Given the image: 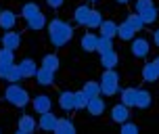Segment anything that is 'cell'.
<instances>
[{"label":"cell","instance_id":"7","mask_svg":"<svg viewBox=\"0 0 159 134\" xmlns=\"http://www.w3.org/2000/svg\"><path fill=\"white\" fill-rule=\"evenodd\" d=\"M130 119V107L124 105V103H117V105H113L111 107V122L115 124H124Z\"/></svg>","mask_w":159,"mask_h":134},{"label":"cell","instance_id":"23","mask_svg":"<svg viewBox=\"0 0 159 134\" xmlns=\"http://www.w3.org/2000/svg\"><path fill=\"white\" fill-rule=\"evenodd\" d=\"M117 61H119V57H117L115 50H109V53L101 55V65H103V69H115Z\"/></svg>","mask_w":159,"mask_h":134},{"label":"cell","instance_id":"13","mask_svg":"<svg viewBox=\"0 0 159 134\" xmlns=\"http://www.w3.org/2000/svg\"><path fill=\"white\" fill-rule=\"evenodd\" d=\"M15 23H17V15L13 11H8V8H2L0 11V30L8 32V30L15 27Z\"/></svg>","mask_w":159,"mask_h":134},{"label":"cell","instance_id":"12","mask_svg":"<svg viewBox=\"0 0 159 134\" xmlns=\"http://www.w3.org/2000/svg\"><path fill=\"white\" fill-rule=\"evenodd\" d=\"M136 30L132 27V25L128 23V21H121V23H117V38L124 40V42H132V40L136 38Z\"/></svg>","mask_w":159,"mask_h":134},{"label":"cell","instance_id":"37","mask_svg":"<svg viewBox=\"0 0 159 134\" xmlns=\"http://www.w3.org/2000/svg\"><path fill=\"white\" fill-rule=\"evenodd\" d=\"M13 65H15V63H13ZM13 65H2V63H0V80H4V82H7L8 71H11V67H13Z\"/></svg>","mask_w":159,"mask_h":134},{"label":"cell","instance_id":"19","mask_svg":"<svg viewBox=\"0 0 159 134\" xmlns=\"http://www.w3.org/2000/svg\"><path fill=\"white\" fill-rule=\"evenodd\" d=\"M140 76H143V80L147 82V84H155V82L159 80V73H157V69H155V65H153L151 61L143 65V71H140Z\"/></svg>","mask_w":159,"mask_h":134},{"label":"cell","instance_id":"24","mask_svg":"<svg viewBox=\"0 0 159 134\" xmlns=\"http://www.w3.org/2000/svg\"><path fill=\"white\" fill-rule=\"evenodd\" d=\"M40 65L57 73V71H59V65H61V61H59V57H57L55 53H48V55L42 57V63H40Z\"/></svg>","mask_w":159,"mask_h":134},{"label":"cell","instance_id":"27","mask_svg":"<svg viewBox=\"0 0 159 134\" xmlns=\"http://www.w3.org/2000/svg\"><path fill=\"white\" fill-rule=\"evenodd\" d=\"M138 15L143 17V21L147 25H151V23H155V21H157L159 19V8L155 7V4H153V7H149V8H144L143 13H138Z\"/></svg>","mask_w":159,"mask_h":134},{"label":"cell","instance_id":"35","mask_svg":"<svg viewBox=\"0 0 159 134\" xmlns=\"http://www.w3.org/2000/svg\"><path fill=\"white\" fill-rule=\"evenodd\" d=\"M88 101L90 99L84 95V90H75V109H86Z\"/></svg>","mask_w":159,"mask_h":134},{"label":"cell","instance_id":"36","mask_svg":"<svg viewBox=\"0 0 159 134\" xmlns=\"http://www.w3.org/2000/svg\"><path fill=\"white\" fill-rule=\"evenodd\" d=\"M153 7V0H134V11L136 13H143L144 8Z\"/></svg>","mask_w":159,"mask_h":134},{"label":"cell","instance_id":"1","mask_svg":"<svg viewBox=\"0 0 159 134\" xmlns=\"http://www.w3.org/2000/svg\"><path fill=\"white\" fill-rule=\"evenodd\" d=\"M46 30H48V40H50V44L55 48L65 46V44L73 38V27L67 23V21H63V19H52V21H48Z\"/></svg>","mask_w":159,"mask_h":134},{"label":"cell","instance_id":"14","mask_svg":"<svg viewBox=\"0 0 159 134\" xmlns=\"http://www.w3.org/2000/svg\"><path fill=\"white\" fill-rule=\"evenodd\" d=\"M59 107L63 111H73L75 109V92L63 90V92L59 95Z\"/></svg>","mask_w":159,"mask_h":134},{"label":"cell","instance_id":"22","mask_svg":"<svg viewBox=\"0 0 159 134\" xmlns=\"http://www.w3.org/2000/svg\"><path fill=\"white\" fill-rule=\"evenodd\" d=\"M55 132L57 134H73L75 132V124L69 118H59V124H57Z\"/></svg>","mask_w":159,"mask_h":134},{"label":"cell","instance_id":"4","mask_svg":"<svg viewBox=\"0 0 159 134\" xmlns=\"http://www.w3.org/2000/svg\"><path fill=\"white\" fill-rule=\"evenodd\" d=\"M130 53H132L136 59H147L149 53H151V42L147 38H143V36H138V38H134L130 42Z\"/></svg>","mask_w":159,"mask_h":134},{"label":"cell","instance_id":"3","mask_svg":"<svg viewBox=\"0 0 159 134\" xmlns=\"http://www.w3.org/2000/svg\"><path fill=\"white\" fill-rule=\"evenodd\" d=\"M98 82H101V95L113 96L119 92V76L115 69H103V76Z\"/></svg>","mask_w":159,"mask_h":134},{"label":"cell","instance_id":"2","mask_svg":"<svg viewBox=\"0 0 159 134\" xmlns=\"http://www.w3.org/2000/svg\"><path fill=\"white\" fill-rule=\"evenodd\" d=\"M4 101H7L8 105L17 107V109H23L25 105L32 103V99H30L27 90H25L21 84H8V86L4 88Z\"/></svg>","mask_w":159,"mask_h":134},{"label":"cell","instance_id":"33","mask_svg":"<svg viewBox=\"0 0 159 134\" xmlns=\"http://www.w3.org/2000/svg\"><path fill=\"white\" fill-rule=\"evenodd\" d=\"M119 132L121 134H138L140 132V126L128 119V122H124V124H119Z\"/></svg>","mask_w":159,"mask_h":134},{"label":"cell","instance_id":"42","mask_svg":"<svg viewBox=\"0 0 159 134\" xmlns=\"http://www.w3.org/2000/svg\"><path fill=\"white\" fill-rule=\"evenodd\" d=\"M88 2H96V0H88Z\"/></svg>","mask_w":159,"mask_h":134},{"label":"cell","instance_id":"20","mask_svg":"<svg viewBox=\"0 0 159 134\" xmlns=\"http://www.w3.org/2000/svg\"><path fill=\"white\" fill-rule=\"evenodd\" d=\"M153 103V96L149 90L144 88H138V95H136V109H149Z\"/></svg>","mask_w":159,"mask_h":134},{"label":"cell","instance_id":"16","mask_svg":"<svg viewBox=\"0 0 159 134\" xmlns=\"http://www.w3.org/2000/svg\"><path fill=\"white\" fill-rule=\"evenodd\" d=\"M25 23H27V30H32V32H42V30L48 25L46 23V15H44L42 11H40V13H36L32 19H27Z\"/></svg>","mask_w":159,"mask_h":134},{"label":"cell","instance_id":"28","mask_svg":"<svg viewBox=\"0 0 159 134\" xmlns=\"http://www.w3.org/2000/svg\"><path fill=\"white\" fill-rule=\"evenodd\" d=\"M101 23H103V15H101V11L92 8V13H90V17H88V21H86V27H88V30H98Z\"/></svg>","mask_w":159,"mask_h":134},{"label":"cell","instance_id":"15","mask_svg":"<svg viewBox=\"0 0 159 134\" xmlns=\"http://www.w3.org/2000/svg\"><path fill=\"white\" fill-rule=\"evenodd\" d=\"M90 13H92V7L90 4H80L73 11V21L78 25H84L86 27V21H88V17H90Z\"/></svg>","mask_w":159,"mask_h":134},{"label":"cell","instance_id":"29","mask_svg":"<svg viewBox=\"0 0 159 134\" xmlns=\"http://www.w3.org/2000/svg\"><path fill=\"white\" fill-rule=\"evenodd\" d=\"M36 13H40V7L36 4V2H25L23 7H21V19H32Z\"/></svg>","mask_w":159,"mask_h":134},{"label":"cell","instance_id":"32","mask_svg":"<svg viewBox=\"0 0 159 134\" xmlns=\"http://www.w3.org/2000/svg\"><path fill=\"white\" fill-rule=\"evenodd\" d=\"M0 63L2 65H13L15 63V50H11V48H0Z\"/></svg>","mask_w":159,"mask_h":134},{"label":"cell","instance_id":"5","mask_svg":"<svg viewBox=\"0 0 159 134\" xmlns=\"http://www.w3.org/2000/svg\"><path fill=\"white\" fill-rule=\"evenodd\" d=\"M57 124H59V118H57L52 111L40 113V118H38V128L40 130H44V132H55Z\"/></svg>","mask_w":159,"mask_h":134},{"label":"cell","instance_id":"31","mask_svg":"<svg viewBox=\"0 0 159 134\" xmlns=\"http://www.w3.org/2000/svg\"><path fill=\"white\" fill-rule=\"evenodd\" d=\"M109 50H113V38L101 36V38H98V46H96V53H98V55H105V53H109Z\"/></svg>","mask_w":159,"mask_h":134},{"label":"cell","instance_id":"34","mask_svg":"<svg viewBox=\"0 0 159 134\" xmlns=\"http://www.w3.org/2000/svg\"><path fill=\"white\" fill-rule=\"evenodd\" d=\"M21 80H23V73H21V69H19V65H13L11 71H8L7 82H8V84H19Z\"/></svg>","mask_w":159,"mask_h":134},{"label":"cell","instance_id":"25","mask_svg":"<svg viewBox=\"0 0 159 134\" xmlns=\"http://www.w3.org/2000/svg\"><path fill=\"white\" fill-rule=\"evenodd\" d=\"M84 95L88 99H94V96H101V82H94V80H88L86 84L82 86Z\"/></svg>","mask_w":159,"mask_h":134},{"label":"cell","instance_id":"43","mask_svg":"<svg viewBox=\"0 0 159 134\" xmlns=\"http://www.w3.org/2000/svg\"><path fill=\"white\" fill-rule=\"evenodd\" d=\"M0 132H2V130H0Z\"/></svg>","mask_w":159,"mask_h":134},{"label":"cell","instance_id":"17","mask_svg":"<svg viewBox=\"0 0 159 134\" xmlns=\"http://www.w3.org/2000/svg\"><path fill=\"white\" fill-rule=\"evenodd\" d=\"M88 113L92 115V118H98V115H103L105 113V99H101V96H94V99H90L86 105Z\"/></svg>","mask_w":159,"mask_h":134},{"label":"cell","instance_id":"40","mask_svg":"<svg viewBox=\"0 0 159 134\" xmlns=\"http://www.w3.org/2000/svg\"><path fill=\"white\" fill-rule=\"evenodd\" d=\"M151 63L155 65V69H157V73H159V57H155V59H151Z\"/></svg>","mask_w":159,"mask_h":134},{"label":"cell","instance_id":"30","mask_svg":"<svg viewBox=\"0 0 159 134\" xmlns=\"http://www.w3.org/2000/svg\"><path fill=\"white\" fill-rule=\"evenodd\" d=\"M126 21H128L130 25H132V27H134L136 32H143V30H144V25H147V23L143 21V17L138 15L136 11H134V13H130V15L126 17Z\"/></svg>","mask_w":159,"mask_h":134},{"label":"cell","instance_id":"21","mask_svg":"<svg viewBox=\"0 0 159 134\" xmlns=\"http://www.w3.org/2000/svg\"><path fill=\"white\" fill-rule=\"evenodd\" d=\"M136 95H138V88H134V86L124 88V90H121V103H124V105H128L130 109H132V107H136Z\"/></svg>","mask_w":159,"mask_h":134},{"label":"cell","instance_id":"41","mask_svg":"<svg viewBox=\"0 0 159 134\" xmlns=\"http://www.w3.org/2000/svg\"><path fill=\"white\" fill-rule=\"evenodd\" d=\"M115 2H119V4H128L130 0H115Z\"/></svg>","mask_w":159,"mask_h":134},{"label":"cell","instance_id":"39","mask_svg":"<svg viewBox=\"0 0 159 134\" xmlns=\"http://www.w3.org/2000/svg\"><path fill=\"white\" fill-rule=\"evenodd\" d=\"M153 42H155V46L159 48V30H155V32H153Z\"/></svg>","mask_w":159,"mask_h":134},{"label":"cell","instance_id":"26","mask_svg":"<svg viewBox=\"0 0 159 134\" xmlns=\"http://www.w3.org/2000/svg\"><path fill=\"white\" fill-rule=\"evenodd\" d=\"M101 36H109V38H115L117 36V23L111 21V19H103V23H101Z\"/></svg>","mask_w":159,"mask_h":134},{"label":"cell","instance_id":"9","mask_svg":"<svg viewBox=\"0 0 159 134\" xmlns=\"http://www.w3.org/2000/svg\"><path fill=\"white\" fill-rule=\"evenodd\" d=\"M32 107L36 113H46V111H50V107H52V99L48 95H38V96H34L32 99Z\"/></svg>","mask_w":159,"mask_h":134},{"label":"cell","instance_id":"38","mask_svg":"<svg viewBox=\"0 0 159 134\" xmlns=\"http://www.w3.org/2000/svg\"><path fill=\"white\" fill-rule=\"evenodd\" d=\"M63 2H65V0H46V4L50 8H61V7H63Z\"/></svg>","mask_w":159,"mask_h":134},{"label":"cell","instance_id":"10","mask_svg":"<svg viewBox=\"0 0 159 134\" xmlns=\"http://www.w3.org/2000/svg\"><path fill=\"white\" fill-rule=\"evenodd\" d=\"M36 128H38V122L32 115H21L19 118V124H17V132L19 134H32L36 132Z\"/></svg>","mask_w":159,"mask_h":134},{"label":"cell","instance_id":"6","mask_svg":"<svg viewBox=\"0 0 159 134\" xmlns=\"http://www.w3.org/2000/svg\"><path fill=\"white\" fill-rule=\"evenodd\" d=\"M0 44H2L4 48L17 50V48L21 46V34H19V32H13V30H8V32L2 34V38H0Z\"/></svg>","mask_w":159,"mask_h":134},{"label":"cell","instance_id":"18","mask_svg":"<svg viewBox=\"0 0 159 134\" xmlns=\"http://www.w3.org/2000/svg\"><path fill=\"white\" fill-rule=\"evenodd\" d=\"M19 69H21V73H23V80L25 78H34L36 71H38V63H36L34 59H30V57H25V59H21V63H19Z\"/></svg>","mask_w":159,"mask_h":134},{"label":"cell","instance_id":"11","mask_svg":"<svg viewBox=\"0 0 159 134\" xmlns=\"http://www.w3.org/2000/svg\"><path fill=\"white\" fill-rule=\"evenodd\" d=\"M98 38L101 36H94V34L86 32L80 40V48L84 50V53H96V46H98Z\"/></svg>","mask_w":159,"mask_h":134},{"label":"cell","instance_id":"8","mask_svg":"<svg viewBox=\"0 0 159 134\" xmlns=\"http://www.w3.org/2000/svg\"><path fill=\"white\" fill-rule=\"evenodd\" d=\"M34 80L38 82L40 86L48 88V86H52V84H55V71H50V69H46V67H42V65H40L38 71H36V76H34Z\"/></svg>","mask_w":159,"mask_h":134}]
</instances>
